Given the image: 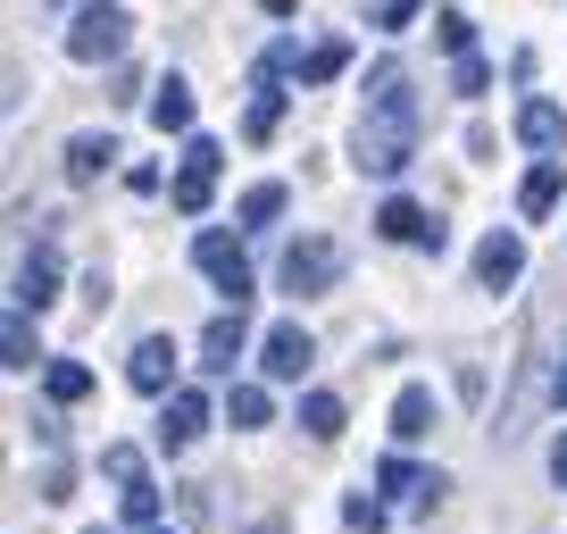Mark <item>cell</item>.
Returning <instances> with one entry per match:
<instances>
[{
    "mask_svg": "<svg viewBox=\"0 0 567 534\" xmlns=\"http://www.w3.org/2000/svg\"><path fill=\"white\" fill-rule=\"evenodd\" d=\"M417 160V92H409V75L375 68L368 75V117H359V167L368 176H401V167Z\"/></svg>",
    "mask_w": 567,
    "mask_h": 534,
    "instance_id": "1",
    "label": "cell"
},
{
    "mask_svg": "<svg viewBox=\"0 0 567 534\" xmlns=\"http://www.w3.org/2000/svg\"><path fill=\"white\" fill-rule=\"evenodd\" d=\"M434 42H443L451 59H467V42H476V25H467L460 9H443V18H434Z\"/></svg>",
    "mask_w": 567,
    "mask_h": 534,
    "instance_id": "25",
    "label": "cell"
},
{
    "mask_svg": "<svg viewBox=\"0 0 567 534\" xmlns=\"http://www.w3.org/2000/svg\"><path fill=\"white\" fill-rule=\"evenodd\" d=\"M167 376H176V342H167V335H142L134 359H125V384H134V392H167Z\"/></svg>",
    "mask_w": 567,
    "mask_h": 534,
    "instance_id": "10",
    "label": "cell"
},
{
    "mask_svg": "<svg viewBox=\"0 0 567 534\" xmlns=\"http://www.w3.org/2000/svg\"><path fill=\"white\" fill-rule=\"evenodd\" d=\"M125 34H134V18H125L117 0H92V9H75V25H68V59L101 68V59L125 51Z\"/></svg>",
    "mask_w": 567,
    "mask_h": 534,
    "instance_id": "2",
    "label": "cell"
},
{
    "mask_svg": "<svg viewBox=\"0 0 567 534\" xmlns=\"http://www.w3.org/2000/svg\"><path fill=\"white\" fill-rule=\"evenodd\" d=\"M301 427L318 434V443H334V434H342V401H334V392H309V401H301Z\"/></svg>",
    "mask_w": 567,
    "mask_h": 534,
    "instance_id": "23",
    "label": "cell"
},
{
    "mask_svg": "<svg viewBox=\"0 0 567 534\" xmlns=\"http://www.w3.org/2000/svg\"><path fill=\"white\" fill-rule=\"evenodd\" d=\"M125 526H151V534H159V493H151V484L125 493Z\"/></svg>",
    "mask_w": 567,
    "mask_h": 534,
    "instance_id": "28",
    "label": "cell"
},
{
    "mask_svg": "<svg viewBox=\"0 0 567 534\" xmlns=\"http://www.w3.org/2000/svg\"><path fill=\"white\" fill-rule=\"evenodd\" d=\"M550 476L567 484V434H559V443H550Z\"/></svg>",
    "mask_w": 567,
    "mask_h": 534,
    "instance_id": "33",
    "label": "cell"
},
{
    "mask_svg": "<svg viewBox=\"0 0 567 534\" xmlns=\"http://www.w3.org/2000/svg\"><path fill=\"white\" fill-rule=\"evenodd\" d=\"M109 160H117V143H109V134H75V143H68V176H75V184H92Z\"/></svg>",
    "mask_w": 567,
    "mask_h": 534,
    "instance_id": "18",
    "label": "cell"
},
{
    "mask_svg": "<svg viewBox=\"0 0 567 534\" xmlns=\"http://www.w3.org/2000/svg\"><path fill=\"white\" fill-rule=\"evenodd\" d=\"M193 259H200V276H209V285L226 292L234 309H243V292H250V259H243V243L209 226V234H200V243H193Z\"/></svg>",
    "mask_w": 567,
    "mask_h": 534,
    "instance_id": "3",
    "label": "cell"
},
{
    "mask_svg": "<svg viewBox=\"0 0 567 534\" xmlns=\"http://www.w3.org/2000/svg\"><path fill=\"white\" fill-rule=\"evenodd\" d=\"M151 125H159V134H184V125H193V84H184V75H159V84H151Z\"/></svg>",
    "mask_w": 567,
    "mask_h": 534,
    "instance_id": "12",
    "label": "cell"
},
{
    "mask_svg": "<svg viewBox=\"0 0 567 534\" xmlns=\"http://www.w3.org/2000/svg\"><path fill=\"white\" fill-rule=\"evenodd\" d=\"M0 359H9V368H34V309H9V326H0ZM42 368H51V359H42Z\"/></svg>",
    "mask_w": 567,
    "mask_h": 534,
    "instance_id": "17",
    "label": "cell"
},
{
    "mask_svg": "<svg viewBox=\"0 0 567 534\" xmlns=\"http://www.w3.org/2000/svg\"><path fill=\"white\" fill-rule=\"evenodd\" d=\"M342 517H351V534H384V510H375L368 493H351V510H342Z\"/></svg>",
    "mask_w": 567,
    "mask_h": 534,
    "instance_id": "29",
    "label": "cell"
},
{
    "mask_svg": "<svg viewBox=\"0 0 567 534\" xmlns=\"http://www.w3.org/2000/svg\"><path fill=\"white\" fill-rule=\"evenodd\" d=\"M226 418H234V427H267V392H259V384H234Z\"/></svg>",
    "mask_w": 567,
    "mask_h": 534,
    "instance_id": "24",
    "label": "cell"
},
{
    "mask_svg": "<svg viewBox=\"0 0 567 534\" xmlns=\"http://www.w3.org/2000/svg\"><path fill=\"white\" fill-rule=\"evenodd\" d=\"M209 184H217V143H209V134H193V143H184V176H176V193H167V201H176L184 217H200V209H209Z\"/></svg>",
    "mask_w": 567,
    "mask_h": 534,
    "instance_id": "5",
    "label": "cell"
},
{
    "mask_svg": "<svg viewBox=\"0 0 567 534\" xmlns=\"http://www.w3.org/2000/svg\"><path fill=\"white\" fill-rule=\"evenodd\" d=\"M276 117H284L276 68H259V75H250V117H243V134H250V143H267V134H276Z\"/></svg>",
    "mask_w": 567,
    "mask_h": 534,
    "instance_id": "13",
    "label": "cell"
},
{
    "mask_svg": "<svg viewBox=\"0 0 567 534\" xmlns=\"http://www.w3.org/2000/svg\"><path fill=\"white\" fill-rule=\"evenodd\" d=\"M517 134H526L534 151H559L567 143V109L559 101H526V109H517Z\"/></svg>",
    "mask_w": 567,
    "mask_h": 534,
    "instance_id": "15",
    "label": "cell"
},
{
    "mask_svg": "<svg viewBox=\"0 0 567 534\" xmlns=\"http://www.w3.org/2000/svg\"><path fill=\"white\" fill-rule=\"evenodd\" d=\"M92 534H109V526H92Z\"/></svg>",
    "mask_w": 567,
    "mask_h": 534,
    "instance_id": "35",
    "label": "cell"
},
{
    "mask_svg": "<svg viewBox=\"0 0 567 534\" xmlns=\"http://www.w3.org/2000/svg\"><path fill=\"white\" fill-rule=\"evenodd\" d=\"M243 342H250V318H243V309H226V318H209V326H200V368L234 376V359H243Z\"/></svg>",
    "mask_w": 567,
    "mask_h": 534,
    "instance_id": "8",
    "label": "cell"
},
{
    "mask_svg": "<svg viewBox=\"0 0 567 534\" xmlns=\"http://www.w3.org/2000/svg\"><path fill=\"white\" fill-rule=\"evenodd\" d=\"M392 434H401V443H417V434H434V392H425V384H409L401 401H392Z\"/></svg>",
    "mask_w": 567,
    "mask_h": 534,
    "instance_id": "16",
    "label": "cell"
},
{
    "mask_svg": "<svg viewBox=\"0 0 567 534\" xmlns=\"http://www.w3.org/2000/svg\"><path fill=\"white\" fill-rule=\"evenodd\" d=\"M342 68H351V42H318V51L301 59V84H334Z\"/></svg>",
    "mask_w": 567,
    "mask_h": 534,
    "instance_id": "22",
    "label": "cell"
},
{
    "mask_svg": "<svg viewBox=\"0 0 567 534\" xmlns=\"http://www.w3.org/2000/svg\"><path fill=\"white\" fill-rule=\"evenodd\" d=\"M42 392H51V401H84V392H92V368H75V359H51V368H42Z\"/></svg>",
    "mask_w": 567,
    "mask_h": 534,
    "instance_id": "21",
    "label": "cell"
},
{
    "mask_svg": "<svg viewBox=\"0 0 567 534\" xmlns=\"http://www.w3.org/2000/svg\"><path fill=\"white\" fill-rule=\"evenodd\" d=\"M517 276H526V243H517V234H484V250H476V285H484V292H509Z\"/></svg>",
    "mask_w": 567,
    "mask_h": 534,
    "instance_id": "7",
    "label": "cell"
},
{
    "mask_svg": "<svg viewBox=\"0 0 567 534\" xmlns=\"http://www.w3.org/2000/svg\"><path fill=\"white\" fill-rule=\"evenodd\" d=\"M451 84H460V92H484L493 75H484V59H460V68H451Z\"/></svg>",
    "mask_w": 567,
    "mask_h": 534,
    "instance_id": "31",
    "label": "cell"
},
{
    "mask_svg": "<svg viewBox=\"0 0 567 534\" xmlns=\"http://www.w3.org/2000/svg\"><path fill=\"white\" fill-rule=\"evenodd\" d=\"M159 534H167V526H159Z\"/></svg>",
    "mask_w": 567,
    "mask_h": 534,
    "instance_id": "37",
    "label": "cell"
},
{
    "mask_svg": "<svg viewBox=\"0 0 567 534\" xmlns=\"http://www.w3.org/2000/svg\"><path fill=\"white\" fill-rule=\"evenodd\" d=\"M200 427H209V401H200V392H176V401H167V418H159V443L184 451Z\"/></svg>",
    "mask_w": 567,
    "mask_h": 534,
    "instance_id": "14",
    "label": "cell"
},
{
    "mask_svg": "<svg viewBox=\"0 0 567 534\" xmlns=\"http://www.w3.org/2000/svg\"><path fill=\"white\" fill-rule=\"evenodd\" d=\"M259 9H267V18H292V9H301V0H259Z\"/></svg>",
    "mask_w": 567,
    "mask_h": 534,
    "instance_id": "34",
    "label": "cell"
},
{
    "mask_svg": "<svg viewBox=\"0 0 567 534\" xmlns=\"http://www.w3.org/2000/svg\"><path fill=\"white\" fill-rule=\"evenodd\" d=\"M101 468H109V476L125 484V493L142 484V451H134V443H109V451H101Z\"/></svg>",
    "mask_w": 567,
    "mask_h": 534,
    "instance_id": "27",
    "label": "cell"
},
{
    "mask_svg": "<svg viewBox=\"0 0 567 534\" xmlns=\"http://www.w3.org/2000/svg\"><path fill=\"white\" fill-rule=\"evenodd\" d=\"M309 359H318L309 326H267V342H259V368H267V376H301Z\"/></svg>",
    "mask_w": 567,
    "mask_h": 534,
    "instance_id": "9",
    "label": "cell"
},
{
    "mask_svg": "<svg viewBox=\"0 0 567 534\" xmlns=\"http://www.w3.org/2000/svg\"><path fill=\"white\" fill-rule=\"evenodd\" d=\"M375 234H384V243H425V250H443V243H451V234L434 226L417 201H384V209H375Z\"/></svg>",
    "mask_w": 567,
    "mask_h": 534,
    "instance_id": "6",
    "label": "cell"
},
{
    "mask_svg": "<svg viewBox=\"0 0 567 534\" xmlns=\"http://www.w3.org/2000/svg\"><path fill=\"white\" fill-rule=\"evenodd\" d=\"M334 276H342V250L326 243V234H309V243L284 250V285H292V292H326Z\"/></svg>",
    "mask_w": 567,
    "mask_h": 534,
    "instance_id": "4",
    "label": "cell"
},
{
    "mask_svg": "<svg viewBox=\"0 0 567 534\" xmlns=\"http://www.w3.org/2000/svg\"><path fill=\"white\" fill-rule=\"evenodd\" d=\"M559 184H567V176H559V160H543L526 184H517V209H526V217H543L550 201H559Z\"/></svg>",
    "mask_w": 567,
    "mask_h": 534,
    "instance_id": "20",
    "label": "cell"
},
{
    "mask_svg": "<svg viewBox=\"0 0 567 534\" xmlns=\"http://www.w3.org/2000/svg\"><path fill=\"white\" fill-rule=\"evenodd\" d=\"M259 534H276V526H259Z\"/></svg>",
    "mask_w": 567,
    "mask_h": 534,
    "instance_id": "36",
    "label": "cell"
},
{
    "mask_svg": "<svg viewBox=\"0 0 567 534\" xmlns=\"http://www.w3.org/2000/svg\"><path fill=\"white\" fill-rule=\"evenodd\" d=\"M59 301V259L51 250H25L18 259V292H9V309H51Z\"/></svg>",
    "mask_w": 567,
    "mask_h": 534,
    "instance_id": "11",
    "label": "cell"
},
{
    "mask_svg": "<svg viewBox=\"0 0 567 534\" xmlns=\"http://www.w3.org/2000/svg\"><path fill=\"white\" fill-rule=\"evenodd\" d=\"M276 209H284V184H250L243 193V226H267Z\"/></svg>",
    "mask_w": 567,
    "mask_h": 534,
    "instance_id": "26",
    "label": "cell"
},
{
    "mask_svg": "<svg viewBox=\"0 0 567 534\" xmlns=\"http://www.w3.org/2000/svg\"><path fill=\"white\" fill-rule=\"evenodd\" d=\"M375 484H384V493H409V501H434V493H443V476H417L409 460H384V468H375Z\"/></svg>",
    "mask_w": 567,
    "mask_h": 534,
    "instance_id": "19",
    "label": "cell"
},
{
    "mask_svg": "<svg viewBox=\"0 0 567 534\" xmlns=\"http://www.w3.org/2000/svg\"><path fill=\"white\" fill-rule=\"evenodd\" d=\"M550 401H559V410H567V359H559V368H550Z\"/></svg>",
    "mask_w": 567,
    "mask_h": 534,
    "instance_id": "32",
    "label": "cell"
},
{
    "mask_svg": "<svg viewBox=\"0 0 567 534\" xmlns=\"http://www.w3.org/2000/svg\"><path fill=\"white\" fill-rule=\"evenodd\" d=\"M417 9H425V0H384V9H375V25H384V34H401V25L417 18Z\"/></svg>",
    "mask_w": 567,
    "mask_h": 534,
    "instance_id": "30",
    "label": "cell"
}]
</instances>
